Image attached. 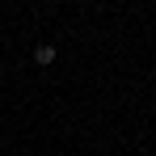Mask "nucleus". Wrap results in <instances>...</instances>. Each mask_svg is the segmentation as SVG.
Here are the masks:
<instances>
[{
  "label": "nucleus",
  "mask_w": 156,
  "mask_h": 156,
  "mask_svg": "<svg viewBox=\"0 0 156 156\" xmlns=\"http://www.w3.org/2000/svg\"><path fill=\"white\" fill-rule=\"evenodd\" d=\"M55 55H59V51H55L51 42H42V47H34V63H38V68H47V63H55Z\"/></svg>",
  "instance_id": "1"
}]
</instances>
